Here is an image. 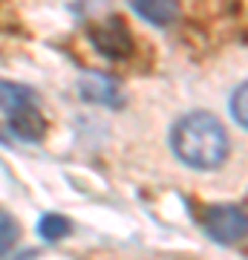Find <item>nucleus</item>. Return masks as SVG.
<instances>
[{"label":"nucleus","instance_id":"nucleus-1","mask_svg":"<svg viewBox=\"0 0 248 260\" xmlns=\"http://www.w3.org/2000/svg\"><path fill=\"white\" fill-rule=\"evenodd\" d=\"M170 148L176 159L196 171H214L228 159V133L214 113L193 110L173 124L170 130Z\"/></svg>","mask_w":248,"mask_h":260},{"label":"nucleus","instance_id":"nucleus-2","mask_svg":"<svg viewBox=\"0 0 248 260\" xmlns=\"http://www.w3.org/2000/svg\"><path fill=\"white\" fill-rule=\"evenodd\" d=\"M0 110L6 113L9 130L23 142H41L46 136V119L32 87L0 78Z\"/></svg>","mask_w":248,"mask_h":260},{"label":"nucleus","instance_id":"nucleus-3","mask_svg":"<svg viewBox=\"0 0 248 260\" xmlns=\"http://www.w3.org/2000/svg\"><path fill=\"white\" fill-rule=\"evenodd\" d=\"M92 47L98 55L110 58V61H127L136 52V41H133V32L127 29L124 20L110 18L92 29Z\"/></svg>","mask_w":248,"mask_h":260},{"label":"nucleus","instance_id":"nucleus-4","mask_svg":"<svg viewBox=\"0 0 248 260\" xmlns=\"http://www.w3.org/2000/svg\"><path fill=\"white\" fill-rule=\"evenodd\" d=\"M205 229L217 243H239L248 237V214L237 205H214L205 217Z\"/></svg>","mask_w":248,"mask_h":260},{"label":"nucleus","instance_id":"nucleus-5","mask_svg":"<svg viewBox=\"0 0 248 260\" xmlns=\"http://www.w3.org/2000/svg\"><path fill=\"white\" fill-rule=\"evenodd\" d=\"M78 93L90 104H104V107H119L121 104L119 81L104 73H84L78 78Z\"/></svg>","mask_w":248,"mask_h":260},{"label":"nucleus","instance_id":"nucleus-6","mask_svg":"<svg viewBox=\"0 0 248 260\" xmlns=\"http://www.w3.org/2000/svg\"><path fill=\"white\" fill-rule=\"evenodd\" d=\"M136 15L153 23V26H170L179 15V3L176 0H130Z\"/></svg>","mask_w":248,"mask_h":260},{"label":"nucleus","instance_id":"nucleus-7","mask_svg":"<svg viewBox=\"0 0 248 260\" xmlns=\"http://www.w3.org/2000/svg\"><path fill=\"white\" fill-rule=\"evenodd\" d=\"M69 232H73V223L66 220L64 214H44L41 223H38V234H41V240H46V243L64 240Z\"/></svg>","mask_w":248,"mask_h":260},{"label":"nucleus","instance_id":"nucleus-8","mask_svg":"<svg viewBox=\"0 0 248 260\" xmlns=\"http://www.w3.org/2000/svg\"><path fill=\"white\" fill-rule=\"evenodd\" d=\"M18 237H20L18 220H15L3 205H0V257H6V254L18 246Z\"/></svg>","mask_w":248,"mask_h":260},{"label":"nucleus","instance_id":"nucleus-9","mask_svg":"<svg viewBox=\"0 0 248 260\" xmlns=\"http://www.w3.org/2000/svg\"><path fill=\"white\" fill-rule=\"evenodd\" d=\"M231 113H234V119L248 130V81L239 84L234 95H231Z\"/></svg>","mask_w":248,"mask_h":260}]
</instances>
